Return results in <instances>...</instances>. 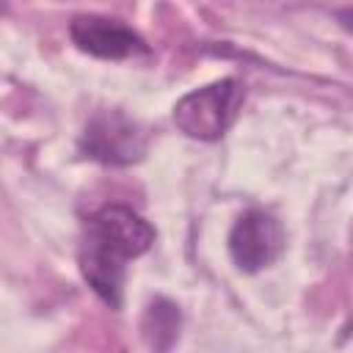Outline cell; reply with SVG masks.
Returning a JSON list of instances; mask_svg holds the SVG:
<instances>
[{"label":"cell","mask_w":353,"mask_h":353,"mask_svg":"<svg viewBox=\"0 0 353 353\" xmlns=\"http://www.w3.org/2000/svg\"><path fill=\"white\" fill-rule=\"evenodd\" d=\"M154 243L152 223L132 207L108 204L97 210L80 240V270L88 287L113 309L121 306L127 262L146 254Z\"/></svg>","instance_id":"6da1fadb"},{"label":"cell","mask_w":353,"mask_h":353,"mask_svg":"<svg viewBox=\"0 0 353 353\" xmlns=\"http://www.w3.org/2000/svg\"><path fill=\"white\" fill-rule=\"evenodd\" d=\"M143 334L154 350H168L179 334V312L171 301L157 298L143 317Z\"/></svg>","instance_id":"8992f818"},{"label":"cell","mask_w":353,"mask_h":353,"mask_svg":"<svg viewBox=\"0 0 353 353\" xmlns=\"http://www.w3.org/2000/svg\"><path fill=\"white\" fill-rule=\"evenodd\" d=\"M336 17H339V22H342L347 30H353V8H342V11H336Z\"/></svg>","instance_id":"52a82bcc"},{"label":"cell","mask_w":353,"mask_h":353,"mask_svg":"<svg viewBox=\"0 0 353 353\" xmlns=\"http://www.w3.org/2000/svg\"><path fill=\"white\" fill-rule=\"evenodd\" d=\"M69 36L77 50L105 61H121L149 50L130 25L102 14H77L69 22Z\"/></svg>","instance_id":"5b68a950"},{"label":"cell","mask_w":353,"mask_h":353,"mask_svg":"<svg viewBox=\"0 0 353 353\" xmlns=\"http://www.w3.org/2000/svg\"><path fill=\"white\" fill-rule=\"evenodd\" d=\"M85 157L105 165H132L146 154V135L121 110H99L80 135Z\"/></svg>","instance_id":"3957f363"},{"label":"cell","mask_w":353,"mask_h":353,"mask_svg":"<svg viewBox=\"0 0 353 353\" xmlns=\"http://www.w3.org/2000/svg\"><path fill=\"white\" fill-rule=\"evenodd\" d=\"M284 248V232L281 223L262 212V210H248L245 215H240L229 232V254L232 262L245 270V273H256L268 265L276 262V256Z\"/></svg>","instance_id":"277c9868"},{"label":"cell","mask_w":353,"mask_h":353,"mask_svg":"<svg viewBox=\"0 0 353 353\" xmlns=\"http://www.w3.org/2000/svg\"><path fill=\"white\" fill-rule=\"evenodd\" d=\"M245 91L237 80H215L188 91L174 105V124L196 141H218L237 119Z\"/></svg>","instance_id":"7a4b0ae2"}]
</instances>
